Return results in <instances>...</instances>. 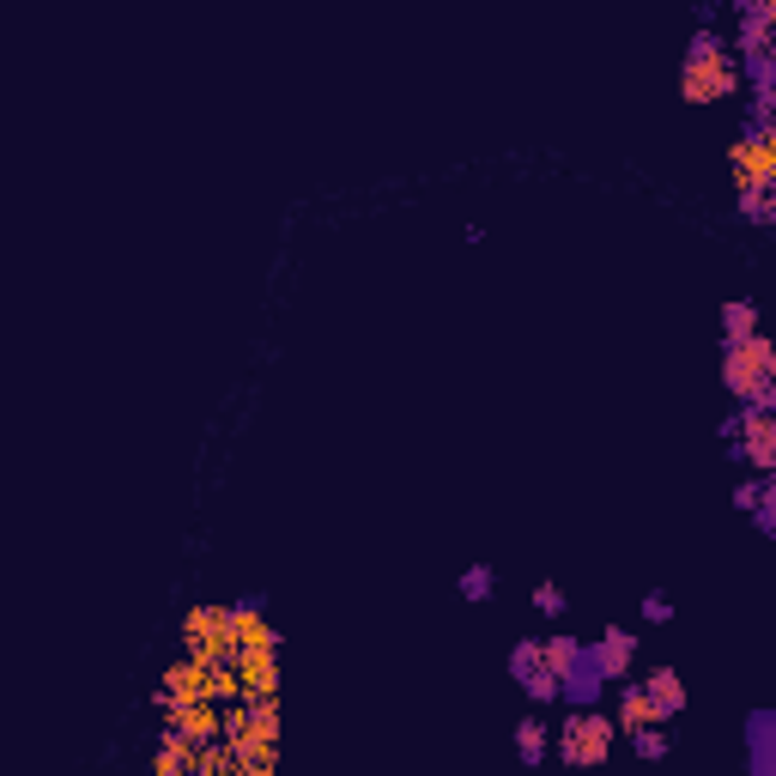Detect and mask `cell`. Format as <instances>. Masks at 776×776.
I'll use <instances>...</instances> for the list:
<instances>
[{
    "label": "cell",
    "instance_id": "30bf717a",
    "mask_svg": "<svg viewBox=\"0 0 776 776\" xmlns=\"http://www.w3.org/2000/svg\"><path fill=\"white\" fill-rule=\"evenodd\" d=\"M601 674H594V662H589V650H582V662L571 667V674L559 680V697H571V704H594V697H601Z\"/></svg>",
    "mask_w": 776,
    "mask_h": 776
},
{
    "label": "cell",
    "instance_id": "9a60e30c",
    "mask_svg": "<svg viewBox=\"0 0 776 776\" xmlns=\"http://www.w3.org/2000/svg\"><path fill=\"white\" fill-rule=\"evenodd\" d=\"M461 594H468V601H491V571H486V564H468V576H461Z\"/></svg>",
    "mask_w": 776,
    "mask_h": 776
},
{
    "label": "cell",
    "instance_id": "7a4b0ae2",
    "mask_svg": "<svg viewBox=\"0 0 776 776\" xmlns=\"http://www.w3.org/2000/svg\"><path fill=\"white\" fill-rule=\"evenodd\" d=\"M680 98H685V103L741 98V61H734V49L722 43L716 31H697V37H692V49H685V68H680Z\"/></svg>",
    "mask_w": 776,
    "mask_h": 776
},
{
    "label": "cell",
    "instance_id": "3957f363",
    "mask_svg": "<svg viewBox=\"0 0 776 776\" xmlns=\"http://www.w3.org/2000/svg\"><path fill=\"white\" fill-rule=\"evenodd\" d=\"M722 382H728V395H741L746 407H770V395H776V346L765 340V334L728 340V353H722Z\"/></svg>",
    "mask_w": 776,
    "mask_h": 776
},
{
    "label": "cell",
    "instance_id": "8992f818",
    "mask_svg": "<svg viewBox=\"0 0 776 776\" xmlns=\"http://www.w3.org/2000/svg\"><path fill=\"white\" fill-rule=\"evenodd\" d=\"M183 650L194 662H225L231 655V606H194L183 619Z\"/></svg>",
    "mask_w": 776,
    "mask_h": 776
},
{
    "label": "cell",
    "instance_id": "e0dca14e",
    "mask_svg": "<svg viewBox=\"0 0 776 776\" xmlns=\"http://www.w3.org/2000/svg\"><path fill=\"white\" fill-rule=\"evenodd\" d=\"M534 606H540L547 619H559V613H564V594L552 589V582H540V589H534Z\"/></svg>",
    "mask_w": 776,
    "mask_h": 776
},
{
    "label": "cell",
    "instance_id": "5b68a950",
    "mask_svg": "<svg viewBox=\"0 0 776 776\" xmlns=\"http://www.w3.org/2000/svg\"><path fill=\"white\" fill-rule=\"evenodd\" d=\"M728 449L741 461H753L758 473L776 468V412L770 407H746L741 419L728 425Z\"/></svg>",
    "mask_w": 776,
    "mask_h": 776
},
{
    "label": "cell",
    "instance_id": "ba28073f",
    "mask_svg": "<svg viewBox=\"0 0 776 776\" xmlns=\"http://www.w3.org/2000/svg\"><path fill=\"white\" fill-rule=\"evenodd\" d=\"M650 722H662V709H655V697L643 692V680L637 685H625V692H619V728H650Z\"/></svg>",
    "mask_w": 776,
    "mask_h": 776
},
{
    "label": "cell",
    "instance_id": "ac0fdd59",
    "mask_svg": "<svg viewBox=\"0 0 776 776\" xmlns=\"http://www.w3.org/2000/svg\"><path fill=\"white\" fill-rule=\"evenodd\" d=\"M667 613H674V606H667V601H662V594H650V601H643V619H655V625H662V619H667Z\"/></svg>",
    "mask_w": 776,
    "mask_h": 776
},
{
    "label": "cell",
    "instance_id": "2e32d148",
    "mask_svg": "<svg viewBox=\"0 0 776 776\" xmlns=\"http://www.w3.org/2000/svg\"><path fill=\"white\" fill-rule=\"evenodd\" d=\"M776 19V0H741V24H770Z\"/></svg>",
    "mask_w": 776,
    "mask_h": 776
},
{
    "label": "cell",
    "instance_id": "5bb4252c",
    "mask_svg": "<svg viewBox=\"0 0 776 776\" xmlns=\"http://www.w3.org/2000/svg\"><path fill=\"white\" fill-rule=\"evenodd\" d=\"M631 753H637V758H667V734H662V722H650V728H631Z\"/></svg>",
    "mask_w": 776,
    "mask_h": 776
},
{
    "label": "cell",
    "instance_id": "7c38bea8",
    "mask_svg": "<svg viewBox=\"0 0 776 776\" xmlns=\"http://www.w3.org/2000/svg\"><path fill=\"white\" fill-rule=\"evenodd\" d=\"M540 662H547L552 674L564 680V674H571V667L582 662V643H576V637H547V643H540Z\"/></svg>",
    "mask_w": 776,
    "mask_h": 776
},
{
    "label": "cell",
    "instance_id": "4fadbf2b",
    "mask_svg": "<svg viewBox=\"0 0 776 776\" xmlns=\"http://www.w3.org/2000/svg\"><path fill=\"white\" fill-rule=\"evenodd\" d=\"M722 334H728V340H746V334H758V309L746 304V297L722 304Z\"/></svg>",
    "mask_w": 776,
    "mask_h": 776
},
{
    "label": "cell",
    "instance_id": "6da1fadb",
    "mask_svg": "<svg viewBox=\"0 0 776 776\" xmlns=\"http://www.w3.org/2000/svg\"><path fill=\"white\" fill-rule=\"evenodd\" d=\"M734 164V188H741V213L753 225H770V183H776V127L753 122L741 140L728 146Z\"/></svg>",
    "mask_w": 776,
    "mask_h": 776
},
{
    "label": "cell",
    "instance_id": "9c48e42d",
    "mask_svg": "<svg viewBox=\"0 0 776 776\" xmlns=\"http://www.w3.org/2000/svg\"><path fill=\"white\" fill-rule=\"evenodd\" d=\"M643 692L655 697V709H662V722H674L680 709H685V685H680V674H674V667H655V674L643 680Z\"/></svg>",
    "mask_w": 776,
    "mask_h": 776
},
{
    "label": "cell",
    "instance_id": "277c9868",
    "mask_svg": "<svg viewBox=\"0 0 776 776\" xmlns=\"http://www.w3.org/2000/svg\"><path fill=\"white\" fill-rule=\"evenodd\" d=\"M613 734L619 728L594 704H571V716L559 722V758H564V765H606Z\"/></svg>",
    "mask_w": 776,
    "mask_h": 776
},
{
    "label": "cell",
    "instance_id": "8fae6325",
    "mask_svg": "<svg viewBox=\"0 0 776 776\" xmlns=\"http://www.w3.org/2000/svg\"><path fill=\"white\" fill-rule=\"evenodd\" d=\"M547 746H552V728L540 716H528L522 728H515V758H522V765H540V758H547Z\"/></svg>",
    "mask_w": 776,
    "mask_h": 776
},
{
    "label": "cell",
    "instance_id": "52a82bcc",
    "mask_svg": "<svg viewBox=\"0 0 776 776\" xmlns=\"http://www.w3.org/2000/svg\"><path fill=\"white\" fill-rule=\"evenodd\" d=\"M589 662H594L601 680H625L631 662H637V637H631V631H606V637L589 650Z\"/></svg>",
    "mask_w": 776,
    "mask_h": 776
}]
</instances>
